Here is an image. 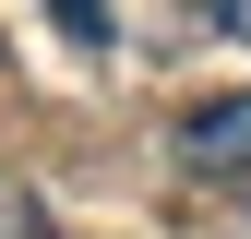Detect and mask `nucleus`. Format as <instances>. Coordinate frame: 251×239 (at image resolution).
I'll return each instance as SVG.
<instances>
[{
    "label": "nucleus",
    "instance_id": "obj_1",
    "mask_svg": "<svg viewBox=\"0 0 251 239\" xmlns=\"http://www.w3.org/2000/svg\"><path fill=\"white\" fill-rule=\"evenodd\" d=\"M179 167L192 179H251V96H215L179 120Z\"/></svg>",
    "mask_w": 251,
    "mask_h": 239
},
{
    "label": "nucleus",
    "instance_id": "obj_2",
    "mask_svg": "<svg viewBox=\"0 0 251 239\" xmlns=\"http://www.w3.org/2000/svg\"><path fill=\"white\" fill-rule=\"evenodd\" d=\"M0 239H48V215H36V191H24V179H0Z\"/></svg>",
    "mask_w": 251,
    "mask_h": 239
},
{
    "label": "nucleus",
    "instance_id": "obj_4",
    "mask_svg": "<svg viewBox=\"0 0 251 239\" xmlns=\"http://www.w3.org/2000/svg\"><path fill=\"white\" fill-rule=\"evenodd\" d=\"M203 24H215L227 48H251V0H203Z\"/></svg>",
    "mask_w": 251,
    "mask_h": 239
},
{
    "label": "nucleus",
    "instance_id": "obj_3",
    "mask_svg": "<svg viewBox=\"0 0 251 239\" xmlns=\"http://www.w3.org/2000/svg\"><path fill=\"white\" fill-rule=\"evenodd\" d=\"M60 36H72V48H96V36H108V0H60Z\"/></svg>",
    "mask_w": 251,
    "mask_h": 239
}]
</instances>
